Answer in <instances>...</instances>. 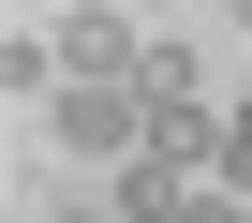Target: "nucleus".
Segmentation results:
<instances>
[{
    "label": "nucleus",
    "mask_w": 252,
    "mask_h": 223,
    "mask_svg": "<svg viewBox=\"0 0 252 223\" xmlns=\"http://www.w3.org/2000/svg\"><path fill=\"white\" fill-rule=\"evenodd\" d=\"M222 15H237V30H252V0H222Z\"/></svg>",
    "instance_id": "6"
},
{
    "label": "nucleus",
    "mask_w": 252,
    "mask_h": 223,
    "mask_svg": "<svg viewBox=\"0 0 252 223\" xmlns=\"http://www.w3.org/2000/svg\"><path fill=\"white\" fill-rule=\"evenodd\" d=\"M60 149L134 164V149H149V104H134V89H89V74H60Z\"/></svg>",
    "instance_id": "1"
},
{
    "label": "nucleus",
    "mask_w": 252,
    "mask_h": 223,
    "mask_svg": "<svg viewBox=\"0 0 252 223\" xmlns=\"http://www.w3.org/2000/svg\"><path fill=\"white\" fill-rule=\"evenodd\" d=\"M45 223H119V208H45Z\"/></svg>",
    "instance_id": "5"
},
{
    "label": "nucleus",
    "mask_w": 252,
    "mask_h": 223,
    "mask_svg": "<svg viewBox=\"0 0 252 223\" xmlns=\"http://www.w3.org/2000/svg\"><path fill=\"white\" fill-rule=\"evenodd\" d=\"M222 179L252 193V104H222Z\"/></svg>",
    "instance_id": "4"
},
{
    "label": "nucleus",
    "mask_w": 252,
    "mask_h": 223,
    "mask_svg": "<svg viewBox=\"0 0 252 223\" xmlns=\"http://www.w3.org/2000/svg\"><path fill=\"white\" fill-rule=\"evenodd\" d=\"M60 74H89V89H134V74H149L134 15H104V0H89V15H60Z\"/></svg>",
    "instance_id": "2"
},
{
    "label": "nucleus",
    "mask_w": 252,
    "mask_h": 223,
    "mask_svg": "<svg viewBox=\"0 0 252 223\" xmlns=\"http://www.w3.org/2000/svg\"><path fill=\"white\" fill-rule=\"evenodd\" d=\"M163 223H252V193H237V179H193V193H178Z\"/></svg>",
    "instance_id": "3"
}]
</instances>
